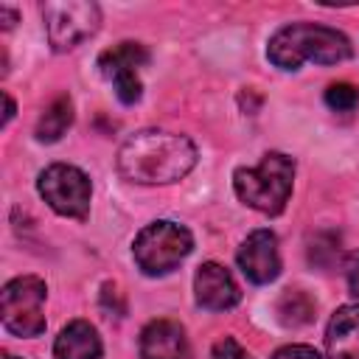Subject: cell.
Instances as JSON below:
<instances>
[{"instance_id": "4", "label": "cell", "mask_w": 359, "mask_h": 359, "mask_svg": "<svg viewBox=\"0 0 359 359\" xmlns=\"http://www.w3.org/2000/svg\"><path fill=\"white\" fill-rule=\"evenodd\" d=\"M194 250V236L188 227L160 219L146 224L132 244L135 261L146 275H165L171 272L188 252Z\"/></svg>"}, {"instance_id": "20", "label": "cell", "mask_w": 359, "mask_h": 359, "mask_svg": "<svg viewBox=\"0 0 359 359\" xmlns=\"http://www.w3.org/2000/svg\"><path fill=\"white\" fill-rule=\"evenodd\" d=\"M0 20H3V28H11L14 20H17V14H14L8 6H0Z\"/></svg>"}, {"instance_id": "3", "label": "cell", "mask_w": 359, "mask_h": 359, "mask_svg": "<svg viewBox=\"0 0 359 359\" xmlns=\"http://www.w3.org/2000/svg\"><path fill=\"white\" fill-rule=\"evenodd\" d=\"M294 182V160L280 154V151H266L258 165L252 168H236L233 174V188L236 196L261 213H280L289 202Z\"/></svg>"}, {"instance_id": "10", "label": "cell", "mask_w": 359, "mask_h": 359, "mask_svg": "<svg viewBox=\"0 0 359 359\" xmlns=\"http://www.w3.org/2000/svg\"><path fill=\"white\" fill-rule=\"evenodd\" d=\"M194 292H196V303L208 311H227L241 300V292H238L233 275L216 261H205L196 269Z\"/></svg>"}, {"instance_id": "12", "label": "cell", "mask_w": 359, "mask_h": 359, "mask_svg": "<svg viewBox=\"0 0 359 359\" xmlns=\"http://www.w3.org/2000/svg\"><path fill=\"white\" fill-rule=\"evenodd\" d=\"M328 359H359V303L334 311L325 331Z\"/></svg>"}, {"instance_id": "19", "label": "cell", "mask_w": 359, "mask_h": 359, "mask_svg": "<svg viewBox=\"0 0 359 359\" xmlns=\"http://www.w3.org/2000/svg\"><path fill=\"white\" fill-rule=\"evenodd\" d=\"M345 278H348V289L359 294V250L345 258Z\"/></svg>"}, {"instance_id": "22", "label": "cell", "mask_w": 359, "mask_h": 359, "mask_svg": "<svg viewBox=\"0 0 359 359\" xmlns=\"http://www.w3.org/2000/svg\"><path fill=\"white\" fill-rule=\"evenodd\" d=\"M3 359H20V356H14V353H8V351H6V353H3Z\"/></svg>"}, {"instance_id": "18", "label": "cell", "mask_w": 359, "mask_h": 359, "mask_svg": "<svg viewBox=\"0 0 359 359\" xmlns=\"http://www.w3.org/2000/svg\"><path fill=\"white\" fill-rule=\"evenodd\" d=\"M272 359H323L311 345H283Z\"/></svg>"}, {"instance_id": "17", "label": "cell", "mask_w": 359, "mask_h": 359, "mask_svg": "<svg viewBox=\"0 0 359 359\" xmlns=\"http://www.w3.org/2000/svg\"><path fill=\"white\" fill-rule=\"evenodd\" d=\"M210 359H252V356H250L233 337H222V339L213 345Z\"/></svg>"}, {"instance_id": "15", "label": "cell", "mask_w": 359, "mask_h": 359, "mask_svg": "<svg viewBox=\"0 0 359 359\" xmlns=\"http://www.w3.org/2000/svg\"><path fill=\"white\" fill-rule=\"evenodd\" d=\"M314 309H317V306H314V300H311L306 292L289 289V292H283L280 300H278V320H280L283 325H289V328H297V325L311 323Z\"/></svg>"}, {"instance_id": "16", "label": "cell", "mask_w": 359, "mask_h": 359, "mask_svg": "<svg viewBox=\"0 0 359 359\" xmlns=\"http://www.w3.org/2000/svg\"><path fill=\"white\" fill-rule=\"evenodd\" d=\"M325 104L337 112H351L359 104V87H353L348 81H337L325 90Z\"/></svg>"}, {"instance_id": "6", "label": "cell", "mask_w": 359, "mask_h": 359, "mask_svg": "<svg viewBox=\"0 0 359 359\" xmlns=\"http://www.w3.org/2000/svg\"><path fill=\"white\" fill-rule=\"evenodd\" d=\"M48 42L53 50H73L101 25V8L93 0H50L42 6Z\"/></svg>"}, {"instance_id": "2", "label": "cell", "mask_w": 359, "mask_h": 359, "mask_svg": "<svg viewBox=\"0 0 359 359\" xmlns=\"http://www.w3.org/2000/svg\"><path fill=\"white\" fill-rule=\"evenodd\" d=\"M351 39L328 25L314 22H292L272 34L266 45V56L280 70H297L303 62L317 65H339L351 59Z\"/></svg>"}, {"instance_id": "14", "label": "cell", "mask_w": 359, "mask_h": 359, "mask_svg": "<svg viewBox=\"0 0 359 359\" xmlns=\"http://www.w3.org/2000/svg\"><path fill=\"white\" fill-rule=\"evenodd\" d=\"M70 123H73V101H70V95H56L42 109L34 135L39 143H56L70 129Z\"/></svg>"}, {"instance_id": "13", "label": "cell", "mask_w": 359, "mask_h": 359, "mask_svg": "<svg viewBox=\"0 0 359 359\" xmlns=\"http://www.w3.org/2000/svg\"><path fill=\"white\" fill-rule=\"evenodd\" d=\"M53 359H101L98 331L87 320L67 323L53 342Z\"/></svg>"}, {"instance_id": "21", "label": "cell", "mask_w": 359, "mask_h": 359, "mask_svg": "<svg viewBox=\"0 0 359 359\" xmlns=\"http://www.w3.org/2000/svg\"><path fill=\"white\" fill-rule=\"evenodd\" d=\"M3 104H6V112H3V126L14 118V101H11V95L8 93H3Z\"/></svg>"}, {"instance_id": "7", "label": "cell", "mask_w": 359, "mask_h": 359, "mask_svg": "<svg viewBox=\"0 0 359 359\" xmlns=\"http://www.w3.org/2000/svg\"><path fill=\"white\" fill-rule=\"evenodd\" d=\"M36 191L59 216L87 219V213H90L93 185H90L87 174L76 165H67V163L48 165L36 180Z\"/></svg>"}, {"instance_id": "8", "label": "cell", "mask_w": 359, "mask_h": 359, "mask_svg": "<svg viewBox=\"0 0 359 359\" xmlns=\"http://www.w3.org/2000/svg\"><path fill=\"white\" fill-rule=\"evenodd\" d=\"M149 62V50L140 42H118L112 48H107L98 56V70L104 79H109L115 84V95L123 104H135L140 101L143 84H140V67Z\"/></svg>"}, {"instance_id": "11", "label": "cell", "mask_w": 359, "mask_h": 359, "mask_svg": "<svg viewBox=\"0 0 359 359\" xmlns=\"http://www.w3.org/2000/svg\"><path fill=\"white\" fill-rule=\"evenodd\" d=\"M140 359H191L185 328L174 320H151L140 331Z\"/></svg>"}, {"instance_id": "9", "label": "cell", "mask_w": 359, "mask_h": 359, "mask_svg": "<svg viewBox=\"0 0 359 359\" xmlns=\"http://www.w3.org/2000/svg\"><path fill=\"white\" fill-rule=\"evenodd\" d=\"M238 269L247 275V280L264 286L272 283L280 275V252H278V238L272 230H255L250 233L238 252H236Z\"/></svg>"}, {"instance_id": "1", "label": "cell", "mask_w": 359, "mask_h": 359, "mask_svg": "<svg viewBox=\"0 0 359 359\" xmlns=\"http://www.w3.org/2000/svg\"><path fill=\"white\" fill-rule=\"evenodd\" d=\"M196 165V146L177 132L143 129L118 149V171L137 185H168Z\"/></svg>"}, {"instance_id": "5", "label": "cell", "mask_w": 359, "mask_h": 359, "mask_svg": "<svg viewBox=\"0 0 359 359\" xmlns=\"http://www.w3.org/2000/svg\"><path fill=\"white\" fill-rule=\"evenodd\" d=\"M45 294L48 286L36 275H20L0 292V320L14 337L31 339L45 331Z\"/></svg>"}]
</instances>
